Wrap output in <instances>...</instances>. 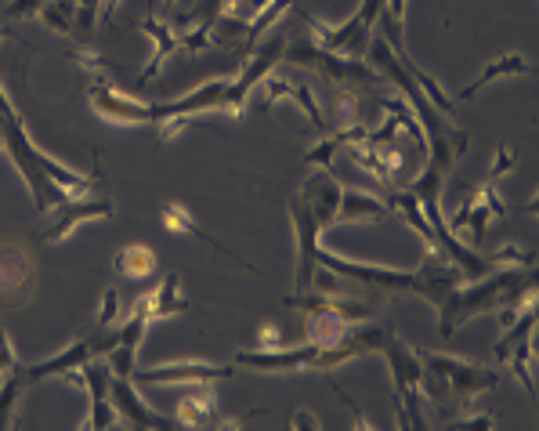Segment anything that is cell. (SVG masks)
Listing matches in <instances>:
<instances>
[{
	"label": "cell",
	"instance_id": "cell-28",
	"mask_svg": "<svg viewBox=\"0 0 539 431\" xmlns=\"http://www.w3.org/2000/svg\"><path fill=\"white\" fill-rule=\"evenodd\" d=\"M355 323H344V319L337 316H322V312H315V316H308V341H315V345H333V341H341L344 334H348Z\"/></svg>",
	"mask_w": 539,
	"mask_h": 431
},
{
	"label": "cell",
	"instance_id": "cell-20",
	"mask_svg": "<svg viewBox=\"0 0 539 431\" xmlns=\"http://www.w3.org/2000/svg\"><path fill=\"white\" fill-rule=\"evenodd\" d=\"M138 29H142L145 37L152 40V58H149V66L142 69V84H149V80H156L160 77V69L167 66V58L174 55V51L181 48V40H178V33H174L167 22H160V19H142L138 22Z\"/></svg>",
	"mask_w": 539,
	"mask_h": 431
},
{
	"label": "cell",
	"instance_id": "cell-34",
	"mask_svg": "<svg viewBox=\"0 0 539 431\" xmlns=\"http://www.w3.org/2000/svg\"><path fill=\"white\" fill-rule=\"evenodd\" d=\"M514 167H518V156H514V149H511V145H500V149H496V156H492V163H489V182H500V178H507Z\"/></svg>",
	"mask_w": 539,
	"mask_h": 431
},
{
	"label": "cell",
	"instance_id": "cell-37",
	"mask_svg": "<svg viewBox=\"0 0 539 431\" xmlns=\"http://www.w3.org/2000/svg\"><path fill=\"white\" fill-rule=\"evenodd\" d=\"M453 428H496V417H489V413H467V417H456Z\"/></svg>",
	"mask_w": 539,
	"mask_h": 431
},
{
	"label": "cell",
	"instance_id": "cell-7",
	"mask_svg": "<svg viewBox=\"0 0 539 431\" xmlns=\"http://www.w3.org/2000/svg\"><path fill=\"white\" fill-rule=\"evenodd\" d=\"M283 51H286V40L283 37H272L265 48H257V55L246 62L243 73H239L236 80H228V91H225V98H221L218 113H225V116H232V120H236V116L243 113L250 91H254V87L261 84L268 73H272V66L279 62V58H283Z\"/></svg>",
	"mask_w": 539,
	"mask_h": 431
},
{
	"label": "cell",
	"instance_id": "cell-36",
	"mask_svg": "<svg viewBox=\"0 0 539 431\" xmlns=\"http://www.w3.org/2000/svg\"><path fill=\"white\" fill-rule=\"evenodd\" d=\"M257 341H261V348H286V334L275 323L261 326V330H257Z\"/></svg>",
	"mask_w": 539,
	"mask_h": 431
},
{
	"label": "cell",
	"instance_id": "cell-6",
	"mask_svg": "<svg viewBox=\"0 0 539 431\" xmlns=\"http://www.w3.org/2000/svg\"><path fill=\"white\" fill-rule=\"evenodd\" d=\"M420 363L427 370H435L438 377L445 381L449 395H453L460 406H471L474 399L489 388H496L500 374L496 370H485V366H474V363H464V359H449V355H438V352H427V348H417Z\"/></svg>",
	"mask_w": 539,
	"mask_h": 431
},
{
	"label": "cell",
	"instance_id": "cell-21",
	"mask_svg": "<svg viewBox=\"0 0 539 431\" xmlns=\"http://www.w3.org/2000/svg\"><path fill=\"white\" fill-rule=\"evenodd\" d=\"M174 421L185 424V428H214V421H218V395L203 392V388L181 395L178 406H174Z\"/></svg>",
	"mask_w": 539,
	"mask_h": 431
},
{
	"label": "cell",
	"instance_id": "cell-22",
	"mask_svg": "<svg viewBox=\"0 0 539 431\" xmlns=\"http://www.w3.org/2000/svg\"><path fill=\"white\" fill-rule=\"evenodd\" d=\"M529 58L525 55H518V51H511V55H503V58H496V62H489V66L478 73V77L471 80V84L464 87V91H456V102H467V98H474L478 91H482L485 84H492V80H500V77H521V73H529Z\"/></svg>",
	"mask_w": 539,
	"mask_h": 431
},
{
	"label": "cell",
	"instance_id": "cell-33",
	"mask_svg": "<svg viewBox=\"0 0 539 431\" xmlns=\"http://www.w3.org/2000/svg\"><path fill=\"white\" fill-rule=\"evenodd\" d=\"M116 316H120V294H116L113 287H105L102 290V305H98L95 326H98V330H109V326L116 323Z\"/></svg>",
	"mask_w": 539,
	"mask_h": 431
},
{
	"label": "cell",
	"instance_id": "cell-25",
	"mask_svg": "<svg viewBox=\"0 0 539 431\" xmlns=\"http://www.w3.org/2000/svg\"><path fill=\"white\" fill-rule=\"evenodd\" d=\"M503 363H511L514 377L521 381V388L525 392H536V384H532V363H536V341H532V334H525L521 341H514L511 352H507V359Z\"/></svg>",
	"mask_w": 539,
	"mask_h": 431
},
{
	"label": "cell",
	"instance_id": "cell-9",
	"mask_svg": "<svg viewBox=\"0 0 539 431\" xmlns=\"http://www.w3.org/2000/svg\"><path fill=\"white\" fill-rule=\"evenodd\" d=\"M500 218H503V200H500V192H496V182L485 178L482 185H474V192L464 200V207L445 221V225L453 232H471V240H485V236H489V225Z\"/></svg>",
	"mask_w": 539,
	"mask_h": 431
},
{
	"label": "cell",
	"instance_id": "cell-18",
	"mask_svg": "<svg viewBox=\"0 0 539 431\" xmlns=\"http://www.w3.org/2000/svg\"><path fill=\"white\" fill-rule=\"evenodd\" d=\"M160 221H163V229H167V232H178V236H192V240H203V243H210L214 250H221L225 258H236V250L225 247V243H221L218 236H210V232L203 229V225H199L196 218H192L189 207H181V203H163ZM236 261H243V258H236ZM243 265H246V261H243ZM246 269H254V265H246Z\"/></svg>",
	"mask_w": 539,
	"mask_h": 431
},
{
	"label": "cell",
	"instance_id": "cell-43",
	"mask_svg": "<svg viewBox=\"0 0 539 431\" xmlns=\"http://www.w3.org/2000/svg\"><path fill=\"white\" fill-rule=\"evenodd\" d=\"M0 149H4V127H0Z\"/></svg>",
	"mask_w": 539,
	"mask_h": 431
},
{
	"label": "cell",
	"instance_id": "cell-41",
	"mask_svg": "<svg viewBox=\"0 0 539 431\" xmlns=\"http://www.w3.org/2000/svg\"><path fill=\"white\" fill-rule=\"evenodd\" d=\"M160 4H163V8H174V4H178V0H160Z\"/></svg>",
	"mask_w": 539,
	"mask_h": 431
},
{
	"label": "cell",
	"instance_id": "cell-23",
	"mask_svg": "<svg viewBox=\"0 0 539 431\" xmlns=\"http://www.w3.org/2000/svg\"><path fill=\"white\" fill-rule=\"evenodd\" d=\"M391 207L377 196H366V192H344L341 203H337V221H380L388 218Z\"/></svg>",
	"mask_w": 539,
	"mask_h": 431
},
{
	"label": "cell",
	"instance_id": "cell-31",
	"mask_svg": "<svg viewBox=\"0 0 539 431\" xmlns=\"http://www.w3.org/2000/svg\"><path fill=\"white\" fill-rule=\"evenodd\" d=\"M22 370H11L4 374V384H0V431L11 428V413H15V403H19V392H22Z\"/></svg>",
	"mask_w": 539,
	"mask_h": 431
},
{
	"label": "cell",
	"instance_id": "cell-39",
	"mask_svg": "<svg viewBox=\"0 0 539 431\" xmlns=\"http://www.w3.org/2000/svg\"><path fill=\"white\" fill-rule=\"evenodd\" d=\"M290 424H294V428H322L319 417H315V413H308V410L294 413V417H290Z\"/></svg>",
	"mask_w": 539,
	"mask_h": 431
},
{
	"label": "cell",
	"instance_id": "cell-15",
	"mask_svg": "<svg viewBox=\"0 0 539 431\" xmlns=\"http://www.w3.org/2000/svg\"><path fill=\"white\" fill-rule=\"evenodd\" d=\"M348 156L355 167H362L366 174H373L377 182L384 185H395L398 182V174H402V153H398L395 145H348Z\"/></svg>",
	"mask_w": 539,
	"mask_h": 431
},
{
	"label": "cell",
	"instance_id": "cell-42",
	"mask_svg": "<svg viewBox=\"0 0 539 431\" xmlns=\"http://www.w3.org/2000/svg\"><path fill=\"white\" fill-rule=\"evenodd\" d=\"M4 37H11V33H8V29H4V26H0V40H4Z\"/></svg>",
	"mask_w": 539,
	"mask_h": 431
},
{
	"label": "cell",
	"instance_id": "cell-5",
	"mask_svg": "<svg viewBox=\"0 0 539 431\" xmlns=\"http://www.w3.org/2000/svg\"><path fill=\"white\" fill-rule=\"evenodd\" d=\"M384 11V0H362V8L351 15L348 22H337V26H330V22L322 19H308L315 29V44L326 51H337V55H366L369 40H373V22H377V15Z\"/></svg>",
	"mask_w": 539,
	"mask_h": 431
},
{
	"label": "cell",
	"instance_id": "cell-17",
	"mask_svg": "<svg viewBox=\"0 0 539 431\" xmlns=\"http://www.w3.org/2000/svg\"><path fill=\"white\" fill-rule=\"evenodd\" d=\"M91 359H95V352H91V337H84V341L69 345L66 352L48 355V359H40V363H29L26 370H22V381H26V384H40V381H48V377H62L66 370L91 363Z\"/></svg>",
	"mask_w": 539,
	"mask_h": 431
},
{
	"label": "cell",
	"instance_id": "cell-30",
	"mask_svg": "<svg viewBox=\"0 0 539 431\" xmlns=\"http://www.w3.org/2000/svg\"><path fill=\"white\" fill-rule=\"evenodd\" d=\"M485 258H489L492 269H496V265H511V269H532V265H536V254L518 247V243H500V247L492 250V254H485Z\"/></svg>",
	"mask_w": 539,
	"mask_h": 431
},
{
	"label": "cell",
	"instance_id": "cell-14",
	"mask_svg": "<svg viewBox=\"0 0 539 431\" xmlns=\"http://www.w3.org/2000/svg\"><path fill=\"white\" fill-rule=\"evenodd\" d=\"M134 377H109V395H113V406L120 413L123 424L127 428H178V421L174 417H163V413H156L149 403H142V395L134 392Z\"/></svg>",
	"mask_w": 539,
	"mask_h": 431
},
{
	"label": "cell",
	"instance_id": "cell-2",
	"mask_svg": "<svg viewBox=\"0 0 539 431\" xmlns=\"http://www.w3.org/2000/svg\"><path fill=\"white\" fill-rule=\"evenodd\" d=\"M536 290V269H500L496 276H482L474 287H456L438 305V334L453 337L456 326L467 323L478 312H492Z\"/></svg>",
	"mask_w": 539,
	"mask_h": 431
},
{
	"label": "cell",
	"instance_id": "cell-10",
	"mask_svg": "<svg viewBox=\"0 0 539 431\" xmlns=\"http://www.w3.org/2000/svg\"><path fill=\"white\" fill-rule=\"evenodd\" d=\"M286 308H297L304 316H337L344 323H366V319L377 316V301H359V297H344V294H308V290H294L286 297Z\"/></svg>",
	"mask_w": 539,
	"mask_h": 431
},
{
	"label": "cell",
	"instance_id": "cell-40",
	"mask_svg": "<svg viewBox=\"0 0 539 431\" xmlns=\"http://www.w3.org/2000/svg\"><path fill=\"white\" fill-rule=\"evenodd\" d=\"M265 4H268V0H250V8H254V11H261Z\"/></svg>",
	"mask_w": 539,
	"mask_h": 431
},
{
	"label": "cell",
	"instance_id": "cell-24",
	"mask_svg": "<svg viewBox=\"0 0 539 431\" xmlns=\"http://www.w3.org/2000/svg\"><path fill=\"white\" fill-rule=\"evenodd\" d=\"M116 272L127 279H145L156 272V254L142 243H131V247L116 250Z\"/></svg>",
	"mask_w": 539,
	"mask_h": 431
},
{
	"label": "cell",
	"instance_id": "cell-35",
	"mask_svg": "<svg viewBox=\"0 0 539 431\" xmlns=\"http://www.w3.org/2000/svg\"><path fill=\"white\" fill-rule=\"evenodd\" d=\"M11 370H19V359H15V348H11L8 330L0 326V377L11 374Z\"/></svg>",
	"mask_w": 539,
	"mask_h": 431
},
{
	"label": "cell",
	"instance_id": "cell-11",
	"mask_svg": "<svg viewBox=\"0 0 539 431\" xmlns=\"http://www.w3.org/2000/svg\"><path fill=\"white\" fill-rule=\"evenodd\" d=\"M62 381L91 392V417L84 421V428H95V431L113 428L116 406H113V395H109V370H105V366H95V363L73 366V370L62 374Z\"/></svg>",
	"mask_w": 539,
	"mask_h": 431
},
{
	"label": "cell",
	"instance_id": "cell-13",
	"mask_svg": "<svg viewBox=\"0 0 539 431\" xmlns=\"http://www.w3.org/2000/svg\"><path fill=\"white\" fill-rule=\"evenodd\" d=\"M91 109H95L98 116H105L109 124H123V127L156 124V106L138 102V98L131 95H120V91H113V84L91 87Z\"/></svg>",
	"mask_w": 539,
	"mask_h": 431
},
{
	"label": "cell",
	"instance_id": "cell-16",
	"mask_svg": "<svg viewBox=\"0 0 539 431\" xmlns=\"http://www.w3.org/2000/svg\"><path fill=\"white\" fill-rule=\"evenodd\" d=\"M315 352H319L315 341L301 348H257V352H236V363L250 370H301V366H312Z\"/></svg>",
	"mask_w": 539,
	"mask_h": 431
},
{
	"label": "cell",
	"instance_id": "cell-27",
	"mask_svg": "<svg viewBox=\"0 0 539 431\" xmlns=\"http://www.w3.org/2000/svg\"><path fill=\"white\" fill-rule=\"evenodd\" d=\"M73 62H76V69H80L84 77H91V87L113 84V69H109V62H105L95 48H87V44H84V48H76Z\"/></svg>",
	"mask_w": 539,
	"mask_h": 431
},
{
	"label": "cell",
	"instance_id": "cell-32",
	"mask_svg": "<svg viewBox=\"0 0 539 431\" xmlns=\"http://www.w3.org/2000/svg\"><path fill=\"white\" fill-rule=\"evenodd\" d=\"M290 102H297V106H301L304 113H308V120H312L315 131H326V127H330V120H326V113H322L319 102H315L312 87L294 84V87H290Z\"/></svg>",
	"mask_w": 539,
	"mask_h": 431
},
{
	"label": "cell",
	"instance_id": "cell-1",
	"mask_svg": "<svg viewBox=\"0 0 539 431\" xmlns=\"http://www.w3.org/2000/svg\"><path fill=\"white\" fill-rule=\"evenodd\" d=\"M337 203H341V185L333 174H326V167L308 174L290 200V221H294L297 236V290L312 287V276L319 269V261H315L319 236L337 221Z\"/></svg>",
	"mask_w": 539,
	"mask_h": 431
},
{
	"label": "cell",
	"instance_id": "cell-3",
	"mask_svg": "<svg viewBox=\"0 0 539 431\" xmlns=\"http://www.w3.org/2000/svg\"><path fill=\"white\" fill-rule=\"evenodd\" d=\"M380 355L388 359L391 381H395V399H398V428H427V421L420 417V374H424V363H420L417 348L402 345L395 334H388Z\"/></svg>",
	"mask_w": 539,
	"mask_h": 431
},
{
	"label": "cell",
	"instance_id": "cell-29",
	"mask_svg": "<svg viewBox=\"0 0 539 431\" xmlns=\"http://www.w3.org/2000/svg\"><path fill=\"white\" fill-rule=\"evenodd\" d=\"M40 19L44 26L55 29V33H73L76 29V0H48L40 8Z\"/></svg>",
	"mask_w": 539,
	"mask_h": 431
},
{
	"label": "cell",
	"instance_id": "cell-8",
	"mask_svg": "<svg viewBox=\"0 0 539 431\" xmlns=\"http://www.w3.org/2000/svg\"><path fill=\"white\" fill-rule=\"evenodd\" d=\"M388 326H377V323H355L348 330V334L341 337V341H333V345H319V352H315L312 366L315 370H333V366L348 363V359H359V355H373L384 348V341H388Z\"/></svg>",
	"mask_w": 539,
	"mask_h": 431
},
{
	"label": "cell",
	"instance_id": "cell-38",
	"mask_svg": "<svg viewBox=\"0 0 539 431\" xmlns=\"http://www.w3.org/2000/svg\"><path fill=\"white\" fill-rule=\"evenodd\" d=\"M44 4H48V0H11L4 11H8V15H15V19H22V15H33V11H40Z\"/></svg>",
	"mask_w": 539,
	"mask_h": 431
},
{
	"label": "cell",
	"instance_id": "cell-12",
	"mask_svg": "<svg viewBox=\"0 0 539 431\" xmlns=\"http://www.w3.org/2000/svg\"><path fill=\"white\" fill-rule=\"evenodd\" d=\"M232 374H236L232 366L196 363V359H181V363L142 366V370H134V377H138L142 384H203V381H228Z\"/></svg>",
	"mask_w": 539,
	"mask_h": 431
},
{
	"label": "cell",
	"instance_id": "cell-19",
	"mask_svg": "<svg viewBox=\"0 0 539 431\" xmlns=\"http://www.w3.org/2000/svg\"><path fill=\"white\" fill-rule=\"evenodd\" d=\"M87 218H113V203L109 200H91V203H66V207H58L55 221H51L48 229H44V240L58 243V240H69V232Z\"/></svg>",
	"mask_w": 539,
	"mask_h": 431
},
{
	"label": "cell",
	"instance_id": "cell-4",
	"mask_svg": "<svg viewBox=\"0 0 539 431\" xmlns=\"http://www.w3.org/2000/svg\"><path fill=\"white\" fill-rule=\"evenodd\" d=\"M286 62H297V66H312L319 69L322 77L333 80V84H344V87H377L380 84V73L366 62H355L348 55H337V51H326L319 48L315 40H297L290 48L283 51Z\"/></svg>",
	"mask_w": 539,
	"mask_h": 431
},
{
	"label": "cell",
	"instance_id": "cell-26",
	"mask_svg": "<svg viewBox=\"0 0 539 431\" xmlns=\"http://www.w3.org/2000/svg\"><path fill=\"white\" fill-rule=\"evenodd\" d=\"M152 294V305H149V323L163 316H174V312H185V297H178V279L174 276H163V283Z\"/></svg>",
	"mask_w": 539,
	"mask_h": 431
}]
</instances>
